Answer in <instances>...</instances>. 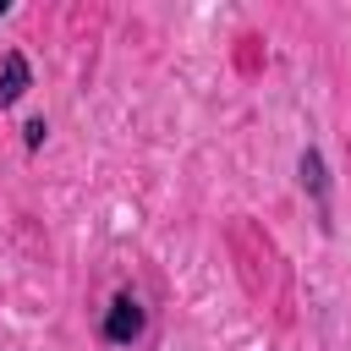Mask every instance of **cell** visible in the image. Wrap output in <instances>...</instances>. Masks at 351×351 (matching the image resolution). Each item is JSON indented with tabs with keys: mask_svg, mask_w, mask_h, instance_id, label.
I'll return each instance as SVG.
<instances>
[{
	"mask_svg": "<svg viewBox=\"0 0 351 351\" xmlns=\"http://www.w3.org/2000/svg\"><path fill=\"white\" fill-rule=\"evenodd\" d=\"M296 176H302V186L313 192V203H318V214L329 219V170H324V159H318V148H302V159H296Z\"/></svg>",
	"mask_w": 351,
	"mask_h": 351,
	"instance_id": "3957f363",
	"label": "cell"
},
{
	"mask_svg": "<svg viewBox=\"0 0 351 351\" xmlns=\"http://www.w3.org/2000/svg\"><path fill=\"white\" fill-rule=\"evenodd\" d=\"M44 132H49L44 121H27V126H22V143H27V148H38V143H44Z\"/></svg>",
	"mask_w": 351,
	"mask_h": 351,
	"instance_id": "277c9868",
	"label": "cell"
},
{
	"mask_svg": "<svg viewBox=\"0 0 351 351\" xmlns=\"http://www.w3.org/2000/svg\"><path fill=\"white\" fill-rule=\"evenodd\" d=\"M0 16H5V0H0Z\"/></svg>",
	"mask_w": 351,
	"mask_h": 351,
	"instance_id": "5b68a950",
	"label": "cell"
},
{
	"mask_svg": "<svg viewBox=\"0 0 351 351\" xmlns=\"http://www.w3.org/2000/svg\"><path fill=\"white\" fill-rule=\"evenodd\" d=\"M143 324H148V318H143V302H137L132 291H121V296L104 307V340H110V346H132V340L143 335Z\"/></svg>",
	"mask_w": 351,
	"mask_h": 351,
	"instance_id": "6da1fadb",
	"label": "cell"
},
{
	"mask_svg": "<svg viewBox=\"0 0 351 351\" xmlns=\"http://www.w3.org/2000/svg\"><path fill=\"white\" fill-rule=\"evenodd\" d=\"M27 88H33V66H27V55H22V49H5V60H0V110H11Z\"/></svg>",
	"mask_w": 351,
	"mask_h": 351,
	"instance_id": "7a4b0ae2",
	"label": "cell"
}]
</instances>
